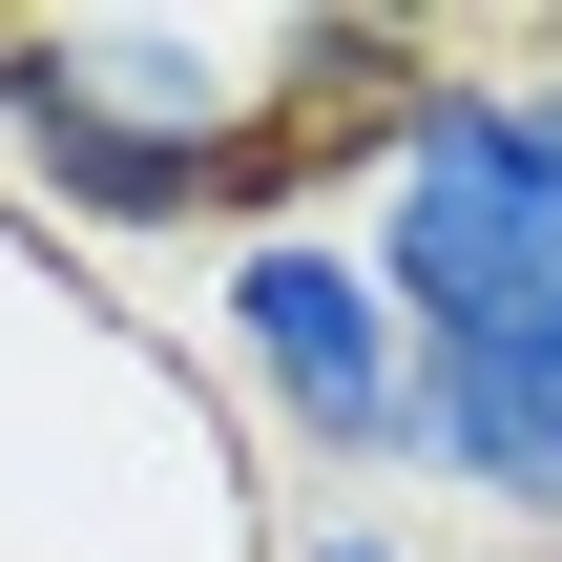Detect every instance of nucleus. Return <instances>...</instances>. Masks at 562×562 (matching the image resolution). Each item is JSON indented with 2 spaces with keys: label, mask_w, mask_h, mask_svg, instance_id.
Returning a JSON list of instances; mask_svg holds the SVG:
<instances>
[{
  "label": "nucleus",
  "mask_w": 562,
  "mask_h": 562,
  "mask_svg": "<svg viewBox=\"0 0 562 562\" xmlns=\"http://www.w3.org/2000/svg\"><path fill=\"white\" fill-rule=\"evenodd\" d=\"M209 355H229V396L313 459V480H417V334H396V292L355 271V229H229V271H209Z\"/></svg>",
  "instance_id": "nucleus-3"
},
{
  "label": "nucleus",
  "mask_w": 562,
  "mask_h": 562,
  "mask_svg": "<svg viewBox=\"0 0 562 562\" xmlns=\"http://www.w3.org/2000/svg\"><path fill=\"white\" fill-rule=\"evenodd\" d=\"M417 480H438V501H480L521 562H562V313L417 355Z\"/></svg>",
  "instance_id": "nucleus-4"
},
{
  "label": "nucleus",
  "mask_w": 562,
  "mask_h": 562,
  "mask_svg": "<svg viewBox=\"0 0 562 562\" xmlns=\"http://www.w3.org/2000/svg\"><path fill=\"white\" fill-rule=\"evenodd\" d=\"M355 271L396 292L417 355L562 313V104L521 63H417L355 125Z\"/></svg>",
  "instance_id": "nucleus-2"
},
{
  "label": "nucleus",
  "mask_w": 562,
  "mask_h": 562,
  "mask_svg": "<svg viewBox=\"0 0 562 562\" xmlns=\"http://www.w3.org/2000/svg\"><path fill=\"white\" fill-rule=\"evenodd\" d=\"M501 562H521V542H501Z\"/></svg>",
  "instance_id": "nucleus-7"
},
{
  "label": "nucleus",
  "mask_w": 562,
  "mask_h": 562,
  "mask_svg": "<svg viewBox=\"0 0 562 562\" xmlns=\"http://www.w3.org/2000/svg\"><path fill=\"white\" fill-rule=\"evenodd\" d=\"M438 42L313 0H63L0 21V167L83 229H271V188H355V125Z\"/></svg>",
  "instance_id": "nucleus-1"
},
{
  "label": "nucleus",
  "mask_w": 562,
  "mask_h": 562,
  "mask_svg": "<svg viewBox=\"0 0 562 562\" xmlns=\"http://www.w3.org/2000/svg\"><path fill=\"white\" fill-rule=\"evenodd\" d=\"M292 562H438V542H417L396 501H334V521H313V542H292Z\"/></svg>",
  "instance_id": "nucleus-5"
},
{
  "label": "nucleus",
  "mask_w": 562,
  "mask_h": 562,
  "mask_svg": "<svg viewBox=\"0 0 562 562\" xmlns=\"http://www.w3.org/2000/svg\"><path fill=\"white\" fill-rule=\"evenodd\" d=\"M521 83H542V104H562V42H542V63H521Z\"/></svg>",
  "instance_id": "nucleus-6"
}]
</instances>
